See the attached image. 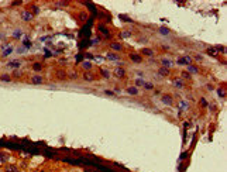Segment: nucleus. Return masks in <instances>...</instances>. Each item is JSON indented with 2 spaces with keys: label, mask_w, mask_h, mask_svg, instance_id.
<instances>
[{
  "label": "nucleus",
  "mask_w": 227,
  "mask_h": 172,
  "mask_svg": "<svg viewBox=\"0 0 227 172\" xmlns=\"http://www.w3.org/2000/svg\"><path fill=\"white\" fill-rule=\"evenodd\" d=\"M0 52H1V54H0L1 57H9V55H11L14 52V47L9 43H4V44L0 45Z\"/></svg>",
  "instance_id": "f257e3e1"
},
{
  "label": "nucleus",
  "mask_w": 227,
  "mask_h": 172,
  "mask_svg": "<svg viewBox=\"0 0 227 172\" xmlns=\"http://www.w3.org/2000/svg\"><path fill=\"white\" fill-rule=\"evenodd\" d=\"M175 64L182 65V66H188V65L193 64V58H192V55H182V57H178L176 58Z\"/></svg>",
  "instance_id": "f03ea898"
},
{
  "label": "nucleus",
  "mask_w": 227,
  "mask_h": 172,
  "mask_svg": "<svg viewBox=\"0 0 227 172\" xmlns=\"http://www.w3.org/2000/svg\"><path fill=\"white\" fill-rule=\"evenodd\" d=\"M113 76H116L117 79H124L126 75H127V69L123 68V66H116L113 71H112Z\"/></svg>",
  "instance_id": "7ed1b4c3"
},
{
  "label": "nucleus",
  "mask_w": 227,
  "mask_h": 172,
  "mask_svg": "<svg viewBox=\"0 0 227 172\" xmlns=\"http://www.w3.org/2000/svg\"><path fill=\"white\" fill-rule=\"evenodd\" d=\"M159 64H161V66L167 68V69H172L173 66H175V61H172V59L168 58V57H162L159 59Z\"/></svg>",
  "instance_id": "20e7f679"
},
{
  "label": "nucleus",
  "mask_w": 227,
  "mask_h": 172,
  "mask_svg": "<svg viewBox=\"0 0 227 172\" xmlns=\"http://www.w3.org/2000/svg\"><path fill=\"white\" fill-rule=\"evenodd\" d=\"M161 102L165 106H173V96L169 93H164L161 96Z\"/></svg>",
  "instance_id": "39448f33"
},
{
  "label": "nucleus",
  "mask_w": 227,
  "mask_h": 172,
  "mask_svg": "<svg viewBox=\"0 0 227 172\" xmlns=\"http://www.w3.org/2000/svg\"><path fill=\"white\" fill-rule=\"evenodd\" d=\"M172 86L175 87V89H185L186 87V85H185V81L184 79H181L179 76H176V78H173L172 79Z\"/></svg>",
  "instance_id": "423d86ee"
},
{
  "label": "nucleus",
  "mask_w": 227,
  "mask_h": 172,
  "mask_svg": "<svg viewBox=\"0 0 227 172\" xmlns=\"http://www.w3.org/2000/svg\"><path fill=\"white\" fill-rule=\"evenodd\" d=\"M104 59H107L109 62H120V59H121V57H120L117 52H113V51H109L107 54H106V58Z\"/></svg>",
  "instance_id": "0eeeda50"
},
{
  "label": "nucleus",
  "mask_w": 227,
  "mask_h": 172,
  "mask_svg": "<svg viewBox=\"0 0 227 172\" xmlns=\"http://www.w3.org/2000/svg\"><path fill=\"white\" fill-rule=\"evenodd\" d=\"M110 49L113 51V52H121V51H124V45L123 44L117 43V41H113V43H110Z\"/></svg>",
  "instance_id": "6e6552de"
},
{
  "label": "nucleus",
  "mask_w": 227,
  "mask_h": 172,
  "mask_svg": "<svg viewBox=\"0 0 227 172\" xmlns=\"http://www.w3.org/2000/svg\"><path fill=\"white\" fill-rule=\"evenodd\" d=\"M186 72L189 74V75H199L200 74V68L198 66V65H195V64H190L186 66Z\"/></svg>",
  "instance_id": "1a4fd4ad"
},
{
  "label": "nucleus",
  "mask_w": 227,
  "mask_h": 172,
  "mask_svg": "<svg viewBox=\"0 0 227 172\" xmlns=\"http://www.w3.org/2000/svg\"><path fill=\"white\" fill-rule=\"evenodd\" d=\"M20 17H21V20H23V21H26V23L31 21L32 18H34V16H32V13H31V11H28V10H23L21 13H20Z\"/></svg>",
  "instance_id": "9d476101"
},
{
  "label": "nucleus",
  "mask_w": 227,
  "mask_h": 172,
  "mask_svg": "<svg viewBox=\"0 0 227 172\" xmlns=\"http://www.w3.org/2000/svg\"><path fill=\"white\" fill-rule=\"evenodd\" d=\"M126 93H127V95H130V96H138V95H140V89H138V87H135L134 85H133V86H127V87H126Z\"/></svg>",
  "instance_id": "9b49d317"
},
{
  "label": "nucleus",
  "mask_w": 227,
  "mask_h": 172,
  "mask_svg": "<svg viewBox=\"0 0 227 172\" xmlns=\"http://www.w3.org/2000/svg\"><path fill=\"white\" fill-rule=\"evenodd\" d=\"M140 55L141 57H148V58H152V57H155V51L152 48H143L140 51Z\"/></svg>",
  "instance_id": "f8f14e48"
},
{
  "label": "nucleus",
  "mask_w": 227,
  "mask_h": 172,
  "mask_svg": "<svg viewBox=\"0 0 227 172\" xmlns=\"http://www.w3.org/2000/svg\"><path fill=\"white\" fill-rule=\"evenodd\" d=\"M129 58H130V61L134 62V64H141V62L144 61V58H143L140 54H135V52H131V54L129 55Z\"/></svg>",
  "instance_id": "ddd939ff"
},
{
  "label": "nucleus",
  "mask_w": 227,
  "mask_h": 172,
  "mask_svg": "<svg viewBox=\"0 0 227 172\" xmlns=\"http://www.w3.org/2000/svg\"><path fill=\"white\" fill-rule=\"evenodd\" d=\"M157 74H158L159 78H168V76L171 75V69H167V68L161 66V68H158L157 69Z\"/></svg>",
  "instance_id": "4468645a"
},
{
  "label": "nucleus",
  "mask_w": 227,
  "mask_h": 172,
  "mask_svg": "<svg viewBox=\"0 0 227 172\" xmlns=\"http://www.w3.org/2000/svg\"><path fill=\"white\" fill-rule=\"evenodd\" d=\"M21 65H23V62L20 61V59H11L10 62H7V66L11 68V69H18Z\"/></svg>",
  "instance_id": "2eb2a0df"
},
{
  "label": "nucleus",
  "mask_w": 227,
  "mask_h": 172,
  "mask_svg": "<svg viewBox=\"0 0 227 172\" xmlns=\"http://www.w3.org/2000/svg\"><path fill=\"white\" fill-rule=\"evenodd\" d=\"M178 107H179V113H182V112H185V110H188L190 107V103L188 100H179Z\"/></svg>",
  "instance_id": "dca6fc26"
},
{
  "label": "nucleus",
  "mask_w": 227,
  "mask_h": 172,
  "mask_svg": "<svg viewBox=\"0 0 227 172\" xmlns=\"http://www.w3.org/2000/svg\"><path fill=\"white\" fill-rule=\"evenodd\" d=\"M11 37L14 38V40H21L23 38V30L21 28H16V30H13V31H11Z\"/></svg>",
  "instance_id": "f3484780"
},
{
  "label": "nucleus",
  "mask_w": 227,
  "mask_h": 172,
  "mask_svg": "<svg viewBox=\"0 0 227 172\" xmlns=\"http://www.w3.org/2000/svg\"><path fill=\"white\" fill-rule=\"evenodd\" d=\"M31 83H34V85H41V83H44V78L41 75L31 76Z\"/></svg>",
  "instance_id": "a211bd4d"
},
{
  "label": "nucleus",
  "mask_w": 227,
  "mask_h": 172,
  "mask_svg": "<svg viewBox=\"0 0 227 172\" xmlns=\"http://www.w3.org/2000/svg\"><path fill=\"white\" fill-rule=\"evenodd\" d=\"M145 83V79L144 78H135L134 79V86L135 87H143Z\"/></svg>",
  "instance_id": "6ab92c4d"
},
{
  "label": "nucleus",
  "mask_w": 227,
  "mask_h": 172,
  "mask_svg": "<svg viewBox=\"0 0 227 172\" xmlns=\"http://www.w3.org/2000/svg\"><path fill=\"white\" fill-rule=\"evenodd\" d=\"M81 66H82V68H83L85 71H86V72H89V71L93 68V65H92V62H90V61H83Z\"/></svg>",
  "instance_id": "aec40b11"
},
{
  "label": "nucleus",
  "mask_w": 227,
  "mask_h": 172,
  "mask_svg": "<svg viewBox=\"0 0 227 172\" xmlns=\"http://www.w3.org/2000/svg\"><path fill=\"white\" fill-rule=\"evenodd\" d=\"M100 75L104 78V79H110V76H112V72L109 69H106V68H102L100 69Z\"/></svg>",
  "instance_id": "412c9836"
},
{
  "label": "nucleus",
  "mask_w": 227,
  "mask_h": 172,
  "mask_svg": "<svg viewBox=\"0 0 227 172\" xmlns=\"http://www.w3.org/2000/svg\"><path fill=\"white\" fill-rule=\"evenodd\" d=\"M83 79H85L86 82H93L96 78H95V75L90 74V72H85V74H83Z\"/></svg>",
  "instance_id": "4be33fe9"
},
{
  "label": "nucleus",
  "mask_w": 227,
  "mask_h": 172,
  "mask_svg": "<svg viewBox=\"0 0 227 172\" xmlns=\"http://www.w3.org/2000/svg\"><path fill=\"white\" fill-rule=\"evenodd\" d=\"M179 78H181V79H184V81H190V79H192V75H189L186 71H182Z\"/></svg>",
  "instance_id": "5701e85b"
},
{
  "label": "nucleus",
  "mask_w": 227,
  "mask_h": 172,
  "mask_svg": "<svg viewBox=\"0 0 227 172\" xmlns=\"http://www.w3.org/2000/svg\"><path fill=\"white\" fill-rule=\"evenodd\" d=\"M158 32H159L161 35H169V34H171V30L167 28V27H159L158 28Z\"/></svg>",
  "instance_id": "b1692460"
},
{
  "label": "nucleus",
  "mask_w": 227,
  "mask_h": 172,
  "mask_svg": "<svg viewBox=\"0 0 227 172\" xmlns=\"http://www.w3.org/2000/svg\"><path fill=\"white\" fill-rule=\"evenodd\" d=\"M206 54L210 55V57H217V51L215 49V47H209V48L206 49Z\"/></svg>",
  "instance_id": "393cba45"
},
{
  "label": "nucleus",
  "mask_w": 227,
  "mask_h": 172,
  "mask_svg": "<svg viewBox=\"0 0 227 172\" xmlns=\"http://www.w3.org/2000/svg\"><path fill=\"white\" fill-rule=\"evenodd\" d=\"M145 90H154V87H155V85L152 83V82H147L145 81V83H144V86H143Z\"/></svg>",
  "instance_id": "a878e982"
},
{
  "label": "nucleus",
  "mask_w": 227,
  "mask_h": 172,
  "mask_svg": "<svg viewBox=\"0 0 227 172\" xmlns=\"http://www.w3.org/2000/svg\"><path fill=\"white\" fill-rule=\"evenodd\" d=\"M9 161V155L6 152H0V164H6Z\"/></svg>",
  "instance_id": "bb28decb"
},
{
  "label": "nucleus",
  "mask_w": 227,
  "mask_h": 172,
  "mask_svg": "<svg viewBox=\"0 0 227 172\" xmlns=\"http://www.w3.org/2000/svg\"><path fill=\"white\" fill-rule=\"evenodd\" d=\"M4 172H20V171H18V168H17L16 165H7Z\"/></svg>",
  "instance_id": "cd10ccee"
},
{
  "label": "nucleus",
  "mask_w": 227,
  "mask_h": 172,
  "mask_svg": "<svg viewBox=\"0 0 227 172\" xmlns=\"http://www.w3.org/2000/svg\"><path fill=\"white\" fill-rule=\"evenodd\" d=\"M32 71H35V72H40V71H43V65L40 64V62H35V64L31 65Z\"/></svg>",
  "instance_id": "c85d7f7f"
},
{
  "label": "nucleus",
  "mask_w": 227,
  "mask_h": 172,
  "mask_svg": "<svg viewBox=\"0 0 227 172\" xmlns=\"http://www.w3.org/2000/svg\"><path fill=\"white\" fill-rule=\"evenodd\" d=\"M131 35H133V32L130 31V30H124V31H121V34H120L121 38H130Z\"/></svg>",
  "instance_id": "c756f323"
},
{
  "label": "nucleus",
  "mask_w": 227,
  "mask_h": 172,
  "mask_svg": "<svg viewBox=\"0 0 227 172\" xmlns=\"http://www.w3.org/2000/svg\"><path fill=\"white\" fill-rule=\"evenodd\" d=\"M217 95L220 97H226V90H224V87L220 86V87H217Z\"/></svg>",
  "instance_id": "7c9ffc66"
},
{
  "label": "nucleus",
  "mask_w": 227,
  "mask_h": 172,
  "mask_svg": "<svg viewBox=\"0 0 227 172\" xmlns=\"http://www.w3.org/2000/svg\"><path fill=\"white\" fill-rule=\"evenodd\" d=\"M0 81L1 82H11V76L4 74V75H0Z\"/></svg>",
  "instance_id": "2f4dec72"
},
{
  "label": "nucleus",
  "mask_w": 227,
  "mask_h": 172,
  "mask_svg": "<svg viewBox=\"0 0 227 172\" xmlns=\"http://www.w3.org/2000/svg\"><path fill=\"white\" fill-rule=\"evenodd\" d=\"M199 103H200V106H202V107H207V106H209V102H207V99H206V97H200Z\"/></svg>",
  "instance_id": "473e14b6"
},
{
  "label": "nucleus",
  "mask_w": 227,
  "mask_h": 172,
  "mask_svg": "<svg viewBox=\"0 0 227 172\" xmlns=\"http://www.w3.org/2000/svg\"><path fill=\"white\" fill-rule=\"evenodd\" d=\"M215 49H216L217 52H220V54H224L226 52V47H223V45H216Z\"/></svg>",
  "instance_id": "72a5a7b5"
},
{
  "label": "nucleus",
  "mask_w": 227,
  "mask_h": 172,
  "mask_svg": "<svg viewBox=\"0 0 227 172\" xmlns=\"http://www.w3.org/2000/svg\"><path fill=\"white\" fill-rule=\"evenodd\" d=\"M192 58H193V61H198V62H202V61H203V57H202V55H200V54L193 55Z\"/></svg>",
  "instance_id": "f704fd0d"
},
{
  "label": "nucleus",
  "mask_w": 227,
  "mask_h": 172,
  "mask_svg": "<svg viewBox=\"0 0 227 172\" xmlns=\"http://www.w3.org/2000/svg\"><path fill=\"white\" fill-rule=\"evenodd\" d=\"M31 13H32V16H34V14H38V13H40V9H38V7H37V6H32V7H31Z\"/></svg>",
  "instance_id": "c9c22d12"
},
{
  "label": "nucleus",
  "mask_w": 227,
  "mask_h": 172,
  "mask_svg": "<svg viewBox=\"0 0 227 172\" xmlns=\"http://www.w3.org/2000/svg\"><path fill=\"white\" fill-rule=\"evenodd\" d=\"M26 51H27V49L24 48V47H18V48H17V52H18V54H24Z\"/></svg>",
  "instance_id": "e433bc0d"
},
{
  "label": "nucleus",
  "mask_w": 227,
  "mask_h": 172,
  "mask_svg": "<svg viewBox=\"0 0 227 172\" xmlns=\"http://www.w3.org/2000/svg\"><path fill=\"white\" fill-rule=\"evenodd\" d=\"M207 107H210V112H215V110H216V104H215V103H209Z\"/></svg>",
  "instance_id": "4c0bfd02"
},
{
  "label": "nucleus",
  "mask_w": 227,
  "mask_h": 172,
  "mask_svg": "<svg viewBox=\"0 0 227 172\" xmlns=\"http://www.w3.org/2000/svg\"><path fill=\"white\" fill-rule=\"evenodd\" d=\"M13 76H16V78H18V76H21V72H20V71H16V72L13 74Z\"/></svg>",
  "instance_id": "58836bf2"
},
{
  "label": "nucleus",
  "mask_w": 227,
  "mask_h": 172,
  "mask_svg": "<svg viewBox=\"0 0 227 172\" xmlns=\"http://www.w3.org/2000/svg\"><path fill=\"white\" fill-rule=\"evenodd\" d=\"M104 93H106V95H110V96H114V95H116V93L112 92V90H104Z\"/></svg>",
  "instance_id": "ea45409f"
},
{
  "label": "nucleus",
  "mask_w": 227,
  "mask_h": 172,
  "mask_svg": "<svg viewBox=\"0 0 227 172\" xmlns=\"http://www.w3.org/2000/svg\"><path fill=\"white\" fill-rule=\"evenodd\" d=\"M0 54H1V52H0Z\"/></svg>",
  "instance_id": "a19ab883"
}]
</instances>
